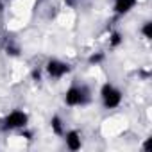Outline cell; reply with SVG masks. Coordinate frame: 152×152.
<instances>
[{
  "label": "cell",
  "mask_w": 152,
  "mask_h": 152,
  "mask_svg": "<svg viewBox=\"0 0 152 152\" xmlns=\"http://www.w3.org/2000/svg\"><path fill=\"white\" fill-rule=\"evenodd\" d=\"M63 102L68 106V107H83V106H88L91 102V91L86 84H77L73 83L66 88L64 91V97H63Z\"/></svg>",
  "instance_id": "6da1fadb"
},
{
  "label": "cell",
  "mask_w": 152,
  "mask_h": 152,
  "mask_svg": "<svg viewBox=\"0 0 152 152\" xmlns=\"http://www.w3.org/2000/svg\"><path fill=\"white\" fill-rule=\"evenodd\" d=\"M99 97H100V104H102V107L104 109H116V107H120L122 106V102H124V91L118 88V86H115L113 83H104L102 86H100V91H99Z\"/></svg>",
  "instance_id": "7a4b0ae2"
},
{
  "label": "cell",
  "mask_w": 152,
  "mask_h": 152,
  "mask_svg": "<svg viewBox=\"0 0 152 152\" xmlns=\"http://www.w3.org/2000/svg\"><path fill=\"white\" fill-rule=\"evenodd\" d=\"M29 125V113L23 109H13L9 111L2 122H0V129L6 131V132H13V131H20L25 129Z\"/></svg>",
  "instance_id": "3957f363"
},
{
  "label": "cell",
  "mask_w": 152,
  "mask_h": 152,
  "mask_svg": "<svg viewBox=\"0 0 152 152\" xmlns=\"http://www.w3.org/2000/svg\"><path fill=\"white\" fill-rule=\"evenodd\" d=\"M43 72L45 75L50 79V81H59L63 77H66V75L72 72V64L63 61V59H57V57H52L45 63L43 66Z\"/></svg>",
  "instance_id": "277c9868"
},
{
  "label": "cell",
  "mask_w": 152,
  "mask_h": 152,
  "mask_svg": "<svg viewBox=\"0 0 152 152\" xmlns=\"http://www.w3.org/2000/svg\"><path fill=\"white\" fill-rule=\"evenodd\" d=\"M63 141H64V147L72 152H77L83 148V132L77 131V129H68L63 132Z\"/></svg>",
  "instance_id": "5b68a950"
},
{
  "label": "cell",
  "mask_w": 152,
  "mask_h": 152,
  "mask_svg": "<svg viewBox=\"0 0 152 152\" xmlns=\"http://www.w3.org/2000/svg\"><path fill=\"white\" fill-rule=\"evenodd\" d=\"M136 6H138V0H113V13L116 16H125Z\"/></svg>",
  "instance_id": "8992f818"
},
{
  "label": "cell",
  "mask_w": 152,
  "mask_h": 152,
  "mask_svg": "<svg viewBox=\"0 0 152 152\" xmlns=\"http://www.w3.org/2000/svg\"><path fill=\"white\" fill-rule=\"evenodd\" d=\"M50 129L56 136H63V132L66 131V125H64V120L59 116V115H52L50 118Z\"/></svg>",
  "instance_id": "52a82bcc"
},
{
  "label": "cell",
  "mask_w": 152,
  "mask_h": 152,
  "mask_svg": "<svg viewBox=\"0 0 152 152\" xmlns=\"http://www.w3.org/2000/svg\"><path fill=\"white\" fill-rule=\"evenodd\" d=\"M140 34H141L143 39H147V41L152 39V22H150V20H145V22L141 23V27H140Z\"/></svg>",
  "instance_id": "ba28073f"
},
{
  "label": "cell",
  "mask_w": 152,
  "mask_h": 152,
  "mask_svg": "<svg viewBox=\"0 0 152 152\" xmlns=\"http://www.w3.org/2000/svg\"><path fill=\"white\" fill-rule=\"evenodd\" d=\"M122 43H124L122 32H120V31H113V32L109 34V47H111V48H118Z\"/></svg>",
  "instance_id": "9c48e42d"
},
{
  "label": "cell",
  "mask_w": 152,
  "mask_h": 152,
  "mask_svg": "<svg viewBox=\"0 0 152 152\" xmlns=\"http://www.w3.org/2000/svg\"><path fill=\"white\" fill-rule=\"evenodd\" d=\"M100 61H104V54H102V52L93 54V56H90V59H88V63H90V64H99Z\"/></svg>",
  "instance_id": "30bf717a"
}]
</instances>
